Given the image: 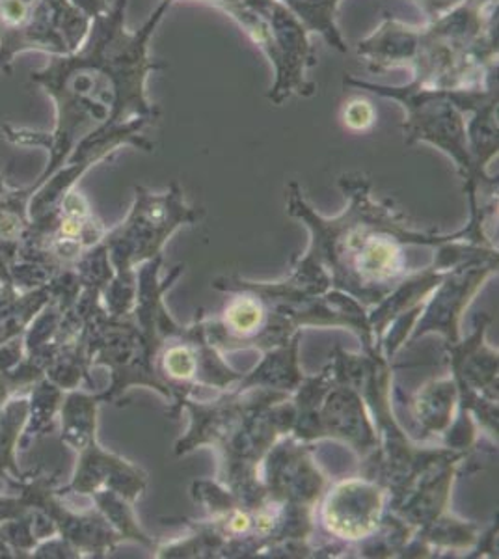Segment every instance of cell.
Segmentation results:
<instances>
[{
  "label": "cell",
  "instance_id": "7c38bea8",
  "mask_svg": "<svg viewBox=\"0 0 499 559\" xmlns=\"http://www.w3.org/2000/svg\"><path fill=\"white\" fill-rule=\"evenodd\" d=\"M190 2H202V4L218 8V10L226 13L228 10H231V8L240 7V4H248V2H252V0H190Z\"/></svg>",
  "mask_w": 499,
  "mask_h": 559
},
{
  "label": "cell",
  "instance_id": "5b68a950",
  "mask_svg": "<svg viewBox=\"0 0 499 559\" xmlns=\"http://www.w3.org/2000/svg\"><path fill=\"white\" fill-rule=\"evenodd\" d=\"M289 8L311 34H319L335 51H347V41L337 26L342 0H280Z\"/></svg>",
  "mask_w": 499,
  "mask_h": 559
},
{
  "label": "cell",
  "instance_id": "277c9868",
  "mask_svg": "<svg viewBox=\"0 0 499 559\" xmlns=\"http://www.w3.org/2000/svg\"><path fill=\"white\" fill-rule=\"evenodd\" d=\"M88 28V15L71 0H0V71L10 75L23 52L70 55Z\"/></svg>",
  "mask_w": 499,
  "mask_h": 559
},
{
  "label": "cell",
  "instance_id": "ba28073f",
  "mask_svg": "<svg viewBox=\"0 0 499 559\" xmlns=\"http://www.w3.org/2000/svg\"><path fill=\"white\" fill-rule=\"evenodd\" d=\"M377 121V112L371 102H367L364 97H353L351 102L345 103L343 107V123L345 128L351 129L354 133H364L373 128Z\"/></svg>",
  "mask_w": 499,
  "mask_h": 559
},
{
  "label": "cell",
  "instance_id": "52a82bcc",
  "mask_svg": "<svg viewBox=\"0 0 499 559\" xmlns=\"http://www.w3.org/2000/svg\"><path fill=\"white\" fill-rule=\"evenodd\" d=\"M95 401L86 395L71 394L62 401V442L83 452L94 442Z\"/></svg>",
  "mask_w": 499,
  "mask_h": 559
},
{
  "label": "cell",
  "instance_id": "3957f363",
  "mask_svg": "<svg viewBox=\"0 0 499 559\" xmlns=\"http://www.w3.org/2000/svg\"><path fill=\"white\" fill-rule=\"evenodd\" d=\"M343 84L399 103L405 110L406 142H430L448 153L468 179V191H474L483 170L475 165L470 150V115L483 103L498 99V83L477 90H430L412 83L385 86L345 76Z\"/></svg>",
  "mask_w": 499,
  "mask_h": 559
},
{
  "label": "cell",
  "instance_id": "7a4b0ae2",
  "mask_svg": "<svg viewBox=\"0 0 499 559\" xmlns=\"http://www.w3.org/2000/svg\"><path fill=\"white\" fill-rule=\"evenodd\" d=\"M356 52L371 73L405 68L421 88H485L498 83V0H464L424 25L385 13Z\"/></svg>",
  "mask_w": 499,
  "mask_h": 559
},
{
  "label": "cell",
  "instance_id": "30bf717a",
  "mask_svg": "<svg viewBox=\"0 0 499 559\" xmlns=\"http://www.w3.org/2000/svg\"><path fill=\"white\" fill-rule=\"evenodd\" d=\"M411 2H414L421 10L425 21H432L443 15V13L451 12L453 8L462 4L464 0H411Z\"/></svg>",
  "mask_w": 499,
  "mask_h": 559
},
{
  "label": "cell",
  "instance_id": "8992f818",
  "mask_svg": "<svg viewBox=\"0 0 499 559\" xmlns=\"http://www.w3.org/2000/svg\"><path fill=\"white\" fill-rule=\"evenodd\" d=\"M62 401V388L52 384L49 379L36 381V388L28 401V418H26L25 431L21 432L20 448L26 450L32 440L38 439L45 432L52 431L55 414Z\"/></svg>",
  "mask_w": 499,
  "mask_h": 559
},
{
  "label": "cell",
  "instance_id": "8fae6325",
  "mask_svg": "<svg viewBox=\"0 0 499 559\" xmlns=\"http://www.w3.org/2000/svg\"><path fill=\"white\" fill-rule=\"evenodd\" d=\"M73 7L79 8L84 15H88L90 20L99 15V13L107 12L108 8L112 7L115 0H71Z\"/></svg>",
  "mask_w": 499,
  "mask_h": 559
},
{
  "label": "cell",
  "instance_id": "9c48e42d",
  "mask_svg": "<svg viewBox=\"0 0 499 559\" xmlns=\"http://www.w3.org/2000/svg\"><path fill=\"white\" fill-rule=\"evenodd\" d=\"M226 313H228V321L234 326V331L242 332V334L252 332L256 324H260L261 321L260 306L252 302V300L234 302Z\"/></svg>",
  "mask_w": 499,
  "mask_h": 559
},
{
  "label": "cell",
  "instance_id": "6da1fadb",
  "mask_svg": "<svg viewBox=\"0 0 499 559\" xmlns=\"http://www.w3.org/2000/svg\"><path fill=\"white\" fill-rule=\"evenodd\" d=\"M127 0H115L107 12L90 20L83 44L70 55L49 58L31 81L55 103L51 133L2 126L13 146L44 147L49 160L38 181L25 187L28 198L51 178L88 134L120 128L133 121L157 120L161 110L147 97V79L168 64L150 55L153 34L165 20L174 0H161L139 31L127 28Z\"/></svg>",
  "mask_w": 499,
  "mask_h": 559
}]
</instances>
